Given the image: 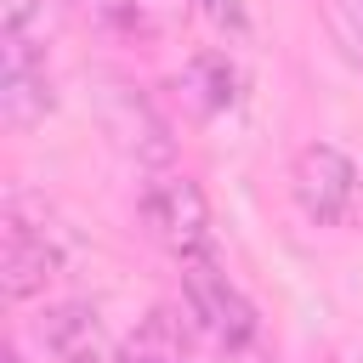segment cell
<instances>
[{
    "mask_svg": "<svg viewBox=\"0 0 363 363\" xmlns=\"http://www.w3.org/2000/svg\"><path fill=\"white\" fill-rule=\"evenodd\" d=\"M323 23H329V40L363 68V0H318Z\"/></svg>",
    "mask_w": 363,
    "mask_h": 363,
    "instance_id": "9",
    "label": "cell"
},
{
    "mask_svg": "<svg viewBox=\"0 0 363 363\" xmlns=\"http://www.w3.org/2000/svg\"><path fill=\"white\" fill-rule=\"evenodd\" d=\"M193 6H199V11H204L216 28H221V34H244V28H250L244 0H193Z\"/></svg>",
    "mask_w": 363,
    "mask_h": 363,
    "instance_id": "12",
    "label": "cell"
},
{
    "mask_svg": "<svg viewBox=\"0 0 363 363\" xmlns=\"http://www.w3.org/2000/svg\"><path fill=\"white\" fill-rule=\"evenodd\" d=\"M289 199L312 227H340L357 204V164L335 142H306L289 159Z\"/></svg>",
    "mask_w": 363,
    "mask_h": 363,
    "instance_id": "4",
    "label": "cell"
},
{
    "mask_svg": "<svg viewBox=\"0 0 363 363\" xmlns=\"http://www.w3.org/2000/svg\"><path fill=\"white\" fill-rule=\"evenodd\" d=\"M34 335L51 363H113L108 329H102L96 306H85V301H51L34 318Z\"/></svg>",
    "mask_w": 363,
    "mask_h": 363,
    "instance_id": "6",
    "label": "cell"
},
{
    "mask_svg": "<svg viewBox=\"0 0 363 363\" xmlns=\"http://www.w3.org/2000/svg\"><path fill=\"white\" fill-rule=\"evenodd\" d=\"M57 108V79L45 62L40 0H6L0 11V119L11 130H34Z\"/></svg>",
    "mask_w": 363,
    "mask_h": 363,
    "instance_id": "1",
    "label": "cell"
},
{
    "mask_svg": "<svg viewBox=\"0 0 363 363\" xmlns=\"http://www.w3.org/2000/svg\"><path fill=\"white\" fill-rule=\"evenodd\" d=\"M0 272H6V295L11 301H34L57 278V238H51L45 221L28 216L23 193H11L6 216H0Z\"/></svg>",
    "mask_w": 363,
    "mask_h": 363,
    "instance_id": "5",
    "label": "cell"
},
{
    "mask_svg": "<svg viewBox=\"0 0 363 363\" xmlns=\"http://www.w3.org/2000/svg\"><path fill=\"white\" fill-rule=\"evenodd\" d=\"M136 210H142L153 244H159L176 267L216 255L210 199H204V187H199L187 170H164V164H153L147 182H142V193H136Z\"/></svg>",
    "mask_w": 363,
    "mask_h": 363,
    "instance_id": "2",
    "label": "cell"
},
{
    "mask_svg": "<svg viewBox=\"0 0 363 363\" xmlns=\"http://www.w3.org/2000/svg\"><path fill=\"white\" fill-rule=\"evenodd\" d=\"M102 125H108V136L125 147V153H136L142 164H164L170 159V136H164V119L153 113V102L136 91V85H108V96H102Z\"/></svg>",
    "mask_w": 363,
    "mask_h": 363,
    "instance_id": "7",
    "label": "cell"
},
{
    "mask_svg": "<svg viewBox=\"0 0 363 363\" xmlns=\"http://www.w3.org/2000/svg\"><path fill=\"white\" fill-rule=\"evenodd\" d=\"M96 28H136V0H79Z\"/></svg>",
    "mask_w": 363,
    "mask_h": 363,
    "instance_id": "11",
    "label": "cell"
},
{
    "mask_svg": "<svg viewBox=\"0 0 363 363\" xmlns=\"http://www.w3.org/2000/svg\"><path fill=\"white\" fill-rule=\"evenodd\" d=\"M182 91L193 96V108H199V113H221V108H233V102H238V68H233L221 51H204V57H193V62H187Z\"/></svg>",
    "mask_w": 363,
    "mask_h": 363,
    "instance_id": "8",
    "label": "cell"
},
{
    "mask_svg": "<svg viewBox=\"0 0 363 363\" xmlns=\"http://www.w3.org/2000/svg\"><path fill=\"white\" fill-rule=\"evenodd\" d=\"M182 301H187V318L221 352H250L261 340V318H255L250 295L227 278L221 255H204V261H187L182 267Z\"/></svg>",
    "mask_w": 363,
    "mask_h": 363,
    "instance_id": "3",
    "label": "cell"
},
{
    "mask_svg": "<svg viewBox=\"0 0 363 363\" xmlns=\"http://www.w3.org/2000/svg\"><path fill=\"white\" fill-rule=\"evenodd\" d=\"M113 363H182V352H176V346H164V323H153V329H147L142 340H130Z\"/></svg>",
    "mask_w": 363,
    "mask_h": 363,
    "instance_id": "10",
    "label": "cell"
}]
</instances>
